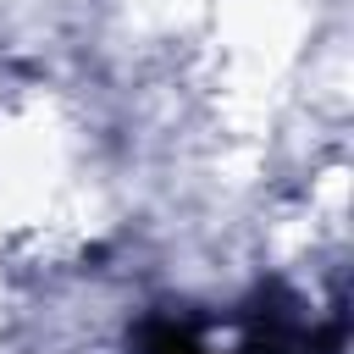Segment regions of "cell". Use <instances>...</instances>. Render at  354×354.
<instances>
[{
	"mask_svg": "<svg viewBox=\"0 0 354 354\" xmlns=\"http://www.w3.org/2000/svg\"><path fill=\"white\" fill-rule=\"evenodd\" d=\"M138 354H205V343L183 321H149L138 337Z\"/></svg>",
	"mask_w": 354,
	"mask_h": 354,
	"instance_id": "cell-1",
	"label": "cell"
}]
</instances>
